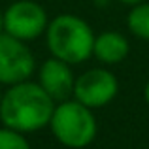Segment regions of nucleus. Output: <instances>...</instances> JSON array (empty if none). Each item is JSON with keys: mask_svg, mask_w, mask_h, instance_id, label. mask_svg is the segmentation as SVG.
I'll use <instances>...</instances> for the list:
<instances>
[{"mask_svg": "<svg viewBox=\"0 0 149 149\" xmlns=\"http://www.w3.org/2000/svg\"><path fill=\"white\" fill-rule=\"evenodd\" d=\"M74 83H76V77H74L68 62L53 57L42 64L40 85L53 100H68V96L74 95Z\"/></svg>", "mask_w": 149, "mask_h": 149, "instance_id": "nucleus-7", "label": "nucleus"}, {"mask_svg": "<svg viewBox=\"0 0 149 149\" xmlns=\"http://www.w3.org/2000/svg\"><path fill=\"white\" fill-rule=\"evenodd\" d=\"M47 13L32 0H17L4 11V32L19 40H34L47 29Z\"/></svg>", "mask_w": 149, "mask_h": 149, "instance_id": "nucleus-4", "label": "nucleus"}, {"mask_svg": "<svg viewBox=\"0 0 149 149\" xmlns=\"http://www.w3.org/2000/svg\"><path fill=\"white\" fill-rule=\"evenodd\" d=\"M143 96H146V102L149 104V81H147V85H146V91H143Z\"/></svg>", "mask_w": 149, "mask_h": 149, "instance_id": "nucleus-12", "label": "nucleus"}, {"mask_svg": "<svg viewBox=\"0 0 149 149\" xmlns=\"http://www.w3.org/2000/svg\"><path fill=\"white\" fill-rule=\"evenodd\" d=\"M117 2H123V4H130V6H136V4L143 2V0H117Z\"/></svg>", "mask_w": 149, "mask_h": 149, "instance_id": "nucleus-11", "label": "nucleus"}, {"mask_svg": "<svg viewBox=\"0 0 149 149\" xmlns=\"http://www.w3.org/2000/svg\"><path fill=\"white\" fill-rule=\"evenodd\" d=\"M34 72V57L26 44L8 32L0 34V83L15 85Z\"/></svg>", "mask_w": 149, "mask_h": 149, "instance_id": "nucleus-5", "label": "nucleus"}, {"mask_svg": "<svg viewBox=\"0 0 149 149\" xmlns=\"http://www.w3.org/2000/svg\"><path fill=\"white\" fill-rule=\"evenodd\" d=\"M128 29L134 36L149 40V2H140L128 13Z\"/></svg>", "mask_w": 149, "mask_h": 149, "instance_id": "nucleus-9", "label": "nucleus"}, {"mask_svg": "<svg viewBox=\"0 0 149 149\" xmlns=\"http://www.w3.org/2000/svg\"><path fill=\"white\" fill-rule=\"evenodd\" d=\"M93 55L104 64H117L128 55V42L119 32H102L95 38Z\"/></svg>", "mask_w": 149, "mask_h": 149, "instance_id": "nucleus-8", "label": "nucleus"}, {"mask_svg": "<svg viewBox=\"0 0 149 149\" xmlns=\"http://www.w3.org/2000/svg\"><path fill=\"white\" fill-rule=\"evenodd\" d=\"M4 32V13L0 11V34Z\"/></svg>", "mask_w": 149, "mask_h": 149, "instance_id": "nucleus-13", "label": "nucleus"}, {"mask_svg": "<svg viewBox=\"0 0 149 149\" xmlns=\"http://www.w3.org/2000/svg\"><path fill=\"white\" fill-rule=\"evenodd\" d=\"M117 77L104 68H93L83 72L74 83V96L81 104L89 106L91 109L104 108L117 95Z\"/></svg>", "mask_w": 149, "mask_h": 149, "instance_id": "nucleus-6", "label": "nucleus"}, {"mask_svg": "<svg viewBox=\"0 0 149 149\" xmlns=\"http://www.w3.org/2000/svg\"><path fill=\"white\" fill-rule=\"evenodd\" d=\"M53 102L40 83L19 81L0 96V121L19 132H36L49 125Z\"/></svg>", "mask_w": 149, "mask_h": 149, "instance_id": "nucleus-1", "label": "nucleus"}, {"mask_svg": "<svg viewBox=\"0 0 149 149\" xmlns=\"http://www.w3.org/2000/svg\"><path fill=\"white\" fill-rule=\"evenodd\" d=\"M47 47L51 55L68 64H79L93 55L95 34L83 19L76 15H58L47 25Z\"/></svg>", "mask_w": 149, "mask_h": 149, "instance_id": "nucleus-2", "label": "nucleus"}, {"mask_svg": "<svg viewBox=\"0 0 149 149\" xmlns=\"http://www.w3.org/2000/svg\"><path fill=\"white\" fill-rule=\"evenodd\" d=\"M0 149H30L23 132L13 128H0Z\"/></svg>", "mask_w": 149, "mask_h": 149, "instance_id": "nucleus-10", "label": "nucleus"}, {"mask_svg": "<svg viewBox=\"0 0 149 149\" xmlns=\"http://www.w3.org/2000/svg\"><path fill=\"white\" fill-rule=\"evenodd\" d=\"M51 132L66 147H87L96 136V119L91 108L79 100H62L55 106L49 121Z\"/></svg>", "mask_w": 149, "mask_h": 149, "instance_id": "nucleus-3", "label": "nucleus"}]
</instances>
